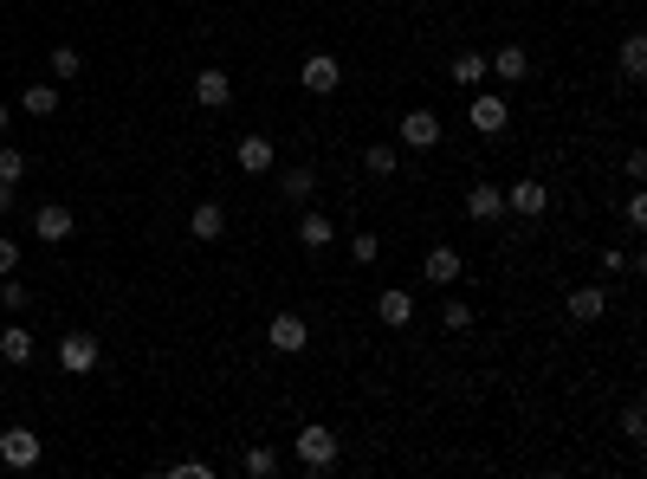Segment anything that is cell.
I'll return each mask as SVG.
<instances>
[{"instance_id": "obj_17", "label": "cell", "mask_w": 647, "mask_h": 479, "mask_svg": "<svg viewBox=\"0 0 647 479\" xmlns=\"http://www.w3.org/2000/svg\"><path fill=\"white\" fill-rule=\"evenodd\" d=\"M188 234H195L201 246H208V240H220V234H227V208H220V201H201V208L188 214Z\"/></svg>"}, {"instance_id": "obj_31", "label": "cell", "mask_w": 647, "mask_h": 479, "mask_svg": "<svg viewBox=\"0 0 647 479\" xmlns=\"http://www.w3.org/2000/svg\"><path fill=\"white\" fill-rule=\"evenodd\" d=\"M622 434H628V441H647V408H641V402L622 408Z\"/></svg>"}, {"instance_id": "obj_2", "label": "cell", "mask_w": 647, "mask_h": 479, "mask_svg": "<svg viewBox=\"0 0 647 479\" xmlns=\"http://www.w3.org/2000/svg\"><path fill=\"white\" fill-rule=\"evenodd\" d=\"M98 357H104V344L91 331H65L59 337V369L65 376H91V369H98Z\"/></svg>"}, {"instance_id": "obj_18", "label": "cell", "mask_w": 647, "mask_h": 479, "mask_svg": "<svg viewBox=\"0 0 647 479\" xmlns=\"http://www.w3.org/2000/svg\"><path fill=\"white\" fill-rule=\"evenodd\" d=\"M460 253H453V246H434V253L428 259H421V279H434V285H453V279H460Z\"/></svg>"}, {"instance_id": "obj_29", "label": "cell", "mask_w": 647, "mask_h": 479, "mask_svg": "<svg viewBox=\"0 0 647 479\" xmlns=\"http://www.w3.org/2000/svg\"><path fill=\"white\" fill-rule=\"evenodd\" d=\"M350 259H356V266H376V259H382V240L376 234H350Z\"/></svg>"}, {"instance_id": "obj_13", "label": "cell", "mask_w": 647, "mask_h": 479, "mask_svg": "<svg viewBox=\"0 0 647 479\" xmlns=\"http://www.w3.org/2000/svg\"><path fill=\"white\" fill-rule=\"evenodd\" d=\"M563 311H570V324H596L602 311H609V292H602V285H576Z\"/></svg>"}, {"instance_id": "obj_7", "label": "cell", "mask_w": 647, "mask_h": 479, "mask_svg": "<svg viewBox=\"0 0 647 479\" xmlns=\"http://www.w3.org/2000/svg\"><path fill=\"white\" fill-rule=\"evenodd\" d=\"M195 104H201V111H227V104H233V78L220 72V65L195 72Z\"/></svg>"}, {"instance_id": "obj_11", "label": "cell", "mask_w": 647, "mask_h": 479, "mask_svg": "<svg viewBox=\"0 0 647 479\" xmlns=\"http://www.w3.org/2000/svg\"><path fill=\"white\" fill-rule=\"evenodd\" d=\"M376 318L389 324V331H408V324H415V298H408L402 285H389V292L376 298Z\"/></svg>"}, {"instance_id": "obj_3", "label": "cell", "mask_w": 647, "mask_h": 479, "mask_svg": "<svg viewBox=\"0 0 647 479\" xmlns=\"http://www.w3.org/2000/svg\"><path fill=\"white\" fill-rule=\"evenodd\" d=\"M39 454H46V447H39V434H33V428H7V434H0V467L33 473V467H39Z\"/></svg>"}, {"instance_id": "obj_22", "label": "cell", "mask_w": 647, "mask_h": 479, "mask_svg": "<svg viewBox=\"0 0 647 479\" xmlns=\"http://www.w3.org/2000/svg\"><path fill=\"white\" fill-rule=\"evenodd\" d=\"M453 85L479 91V85H486V59H479V52H460V59H453Z\"/></svg>"}, {"instance_id": "obj_10", "label": "cell", "mask_w": 647, "mask_h": 479, "mask_svg": "<svg viewBox=\"0 0 647 479\" xmlns=\"http://www.w3.org/2000/svg\"><path fill=\"white\" fill-rule=\"evenodd\" d=\"M486 72L499 78V85H518V78H531V52H525V46H499V52L486 59Z\"/></svg>"}, {"instance_id": "obj_23", "label": "cell", "mask_w": 647, "mask_h": 479, "mask_svg": "<svg viewBox=\"0 0 647 479\" xmlns=\"http://www.w3.org/2000/svg\"><path fill=\"white\" fill-rule=\"evenodd\" d=\"M363 169L369 175H395V169H402V149H395V143H369L363 149Z\"/></svg>"}, {"instance_id": "obj_8", "label": "cell", "mask_w": 647, "mask_h": 479, "mask_svg": "<svg viewBox=\"0 0 647 479\" xmlns=\"http://www.w3.org/2000/svg\"><path fill=\"white\" fill-rule=\"evenodd\" d=\"M466 214H473L479 227L505 221V188H492V182H473V188H466Z\"/></svg>"}, {"instance_id": "obj_16", "label": "cell", "mask_w": 647, "mask_h": 479, "mask_svg": "<svg viewBox=\"0 0 647 479\" xmlns=\"http://www.w3.org/2000/svg\"><path fill=\"white\" fill-rule=\"evenodd\" d=\"M298 240H305V253H324V246L337 240V221L318 214V208H305V214H298Z\"/></svg>"}, {"instance_id": "obj_1", "label": "cell", "mask_w": 647, "mask_h": 479, "mask_svg": "<svg viewBox=\"0 0 647 479\" xmlns=\"http://www.w3.org/2000/svg\"><path fill=\"white\" fill-rule=\"evenodd\" d=\"M298 467L305 473H330L337 467V434H330L324 421H305V428H298Z\"/></svg>"}, {"instance_id": "obj_35", "label": "cell", "mask_w": 647, "mask_h": 479, "mask_svg": "<svg viewBox=\"0 0 647 479\" xmlns=\"http://www.w3.org/2000/svg\"><path fill=\"white\" fill-rule=\"evenodd\" d=\"M628 227H647V195H628Z\"/></svg>"}, {"instance_id": "obj_25", "label": "cell", "mask_w": 647, "mask_h": 479, "mask_svg": "<svg viewBox=\"0 0 647 479\" xmlns=\"http://www.w3.org/2000/svg\"><path fill=\"white\" fill-rule=\"evenodd\" d=\"M46 72H52V78H59V85H65V78H78V72H85V59H78V46H52V59H46Z\"/></svg>"}, {"instance_id": "obj_33", "label": "cell", "mask_w": 647, "mask_h": 479, "mask_svg": "<svg viewBox=\"0 0 647 479\" xmlns=\"http://www.w3.org/2000/svg\"><path fill=\"white\" fill-rule=\"evenodd\" d=\"M169 473H175V479H214V467H208V460H175Z\"/></svg>"}, {"instance_id": "obj_15", "label": "cell", "mask_w": 647, "mask_h": 479, "mask_svg": "<svg viewBox=\"0 0 647 479\" xmlns=\"http://www.w3.org/2000/svg\"><path fill=\"white\" fill-rule=\"evenodd\" d=\"M505 208H512V214H525V221H538V214L550 208V188H544V182H512Z\"/></svg>"}, {"instance_id": "obj_26", "label": "cell", "mask_w": 647, "mask_h": 479, "mask_svg": "<svg viewBox=\"0 0 647 479\" xmlns=\"http://www.w3.org/2000/svg\"><path fill=\"white\" fill-rule=\"evenodd\" d=\"M240 467H246V479H272V473H279V454H272V447H246Z\"/></svg>"}, {"instance_id": "obj_6", "label": "cell", "mask_w": 647, "mask_h": 479, "mask_svg": "<svg viewBox=\"0 0 647 479\" xmlns=\"http://www.w3.org/2000/svg\"><path fill=\"white\" fill-rule=\"evenodd\" d=\"M466 117H473L479 136H505V123H512V111H505L499 91H473V111H466Z\"/></svg>"}, {"instance_id": "obj_20", "label": "cell", "mask_w": 647, "mask_h": 479, "mask_svg": "<svg viewBox=\"0 0 647 479\" xmlns=\"http://www.w3.org/2000/svg\"><path fill=\"white\" fill-rule=\"evenodd\" d=\"M622 78H628V85H641V78H647V39L641 33L622 39Z\"/></svg>"}, {"instance_id": "obj_36", "label": "cell", "mask_w": 647, "mask_h": 479, "mask_svg": "<svg viewBox=\"0 0 647 479\" xmlns=\"http://www.w3.org/2000/svg\"><path fill=\"white\" fill-rule=\"evenodd\" d=\"M0 214H13V182H0Z\"/></svg>"}, {"instance_id": "obj_30", "label": "cell", "mask_w": 647, "mask_h": 479, "mask_svg": "<svg viewBox=\"0 0 647 479\" xmlns=\"http://www.w3.org/2000/svg\"><path fill=\"white\" fill-rule=\"evenodd\" d=\"M0 305H7V311H26V305H33V292H26V285L7 272V279H0Z\"/></svg>"}, {"instance_id": "obj_12", "label": "cell", "mask_w": 647, "mask_h": 479, "mask_svg": "<svg viewBox=\"0 0 647 479\" xmlns=\"http://www.w3.org/2000/svg\"><path fill=\"white\" fill-rule=\"evenodd\" d=\"M33 234L46 240V246H59V240H72V208H59V201H46V208L33 214Z\"/></svg>"}, {"instance_id": "obj_21", "label": "cell", "mask_w": 647, "mask_h": 479, "mask_svg": "<svg viewBox=\"0 0 647 479\" xmlns=\"http://www.w3.org/2000/svg\"><path fill=\"white\" fill-rule=\"evenodd\" d=\"M20 104H26V117H52V111H59V85H39V78H33V85L20 91Z\"/></svg>"}, {"instance_id": "obj_37", "label": "cell", "mask_w": 647, "mask_h": 479, "mask_svg": "<svg viewBox=\"0 0 647 479\" xmlns=\"http://www.w3.org/2000/svg\"><path fill=\"white\" fill-rule=\"evenodd\" d=\"M0 143H7V104H0Z\"/></svg>"}, {"instance_id": "obj_19", "label": "cell", "mask_w": 647, "mask_h": 479, "mask_svg": "<svg viewBox=\"0 0 647 479\" xmlns=\"http://www.w3.org/2000/svg\"><path fill=\"white\" fill-rule=\"evenodd\" d=\"M279 195L292 201V208H305V201L318 195V175H311V169H285V175H279Z\"/></svg>"}, {"instance_id": "obj_4", "label": "cell", "mask_w": 647, "mask_h": 479, "mask_svg": "<svg viewBox=\"0 0 647 479\" xmlns=\"http://www.w3.org/2000/svg\"><path fill=\"white\" fill-rule=\"evenodd\" d=\"M266 344H272V350H279V357H298V350H305V344H311V324H305V318H298V311H279V318H272V324H266Z\"/></svg>"}, {"instance_id": "obj_14", "label": "cell", "mask_w": 647, "mask_h": 479, "mask_svg": "<svg viewBox=\"0 0 647 479\" xmlns=\"http://www.w3.org/2000/svg\"><path fill=\"white\" fill-rule=\"evenodd\" d=\"M440 143V117L434 111H408L402 117V149H434Z\"/></svg>"}, {"instance_id": "obj_5", "label": "cell", "mask_w": 647, "mask_h": 479, "mask_svg": "<svg viewBox=\"0 0 647 479\" xmlns=\"http://www.w3.org/2000/svg\"><path fill=\"white\" fill-rule=\"evenodd\" d=\"M298 85H305V91H311V98H330V91H337V85H343V65H337V59H330V52H311V59H305V65H298Z\"/></svg>"}, {"instance_id": "obj_32", "label": "cell", "mask_w": 647, "mask_h": 479, "mask_svg": "<svg viewBox=\"0 0 647 479\" xmlns=\"http://www.w3.org/2000/svg\"><path fill=\"white\" fill-rule=\"evenodd\" d=\"M615 272H635V253H622V246H602V279H615Z\"/></svg>"}, {"instance_id": "obj_9", "label": "cell", "mask_w": 647, "mask_h": 479, "mask_svg": "<svg viewBox=\"0 0 647 479\" xmlns=\"http://www.w3.org/2000/svg\"><path fill=\"white\" fill-rule=\"evenodd\" d=\"M233 162H240L246 175H272V162H279V149H272L266 136H240V143H233Z\"/></svg>"}, {"instance_id": "obj_28", "label": "cell", "mask_w": 647, "mask_h": 479, "mask_svg": "<svg viewBox=\"0 0 647 479\" xmlns=\"http://www.w3.org/2000/svg\"><path fill=\"white\" fill-rule=\"evenodd\" d=\"M440 331H473V305L447 298V311H440Z\"/></svg>"}, {"instance_id": "obj_27", "label": "cell", "mask_w": 647, "mask_h": 479, "mask_svg": "<svg viewBox=\"0 0 647 479\" xmlns=\"http://www.w3.org/2000/svg\"><path fill=\"white\" fill-rule=\"evenodd\" d=\"M0 182H13V188L26 182V156H20L13 143H0Z\"/></svg>"}, {"instance_id": "obj_24", "label": "cell", "mask_w": 647, "mask_h": 479, "mask_svg": "<svg viewBox=\"0 0 647 479\" xmlns=\"http://www.w3.org/2000/svg\"><path fill=\"white\" fill-rule=\"evenodd\" d=\"M33 331H0V357H7V363H33Z\"/></svg>"}, {"instance_id": "obj_34", "label": "cell", "mask_w": 647, "mask_h": 479, "mask_svg": "<svg viewBox=\"0 0 647 479\" xmlns=\"http://www.w3.org/2000/svg\"><path fill=\"white\" fill-rule=\"evenodd\" d=\"M7 272H20V240L0 234V279H7Z\"/></svg>"}]
</instances>
